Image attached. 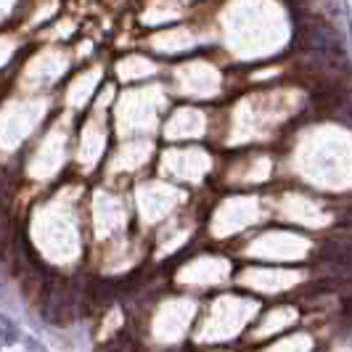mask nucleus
I'll list each match as a JSON object with an SVG mask.
<instances>
[{"mask_svg": "<svg viewBox=\"0 0 352 352\" xmlns=\"http://www.w3.org/2000/svg\"><path fill=\"white\" fill-rule=\"evenodd\" d=\"M320 257L334 265H352V247L350 244H329Z\"/></svg>", "mask_w": 352, "mask_h": 352, "instance_id": "obj_1", "label": "nucleus"}, {"mask_svg": "<svg viewBox=\"0 0 352 352\" xmlns=\"http://www.w3.org/2000/svg\"><path fill=\"white\" fill-rule=\"evenodd\" d=\"M3 329H6V344H11L16 336H14V326H11V320H8V318H3Z\"/></svg>", "mask_w": 352, "mask_h": 352, "instance_id": "obj_2", "label": "nucleus"}]
</instances>
